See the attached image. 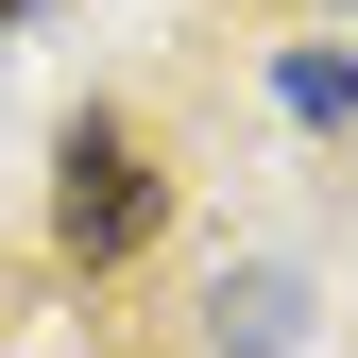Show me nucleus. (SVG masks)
<instances>
[{
    "mask_svg": "<svg viewBox=\"0 0 358 358\" xmlns=\"http://www.w3.org/2000/svg\"><path fill=\"white\" fill-rule=\"evenodd\" d=\"M52 239H69V256H137V239H154V154L85 120L69 171H52Z\"/></svg>",
    "mask_w": 358,
    "mask_h": 358,
    "instance_id": "f257e3e1",
    "label": "nucleus"
},
{
    "mask_svg": "<svg viewBox=\"0 0 358 358\" xmlns=\"http://www.w3.org/2000/svg\"><path fill=\"white\" fill-rule=\"evenodd\" d=\"M205 341H222V358H290V341H307V290H290V273H222V290H205Z\"/></svg>",
    "mask_w": 358,
    "mask_h": 358,
    "instance_id": "f03ea898",
    "label": "nucleus"
},
{
    "mask_svg": "<svg viewBox=\"0 0 358 358\" xmlns=\"http://www.w3.org/2000/svg\"><path fill=\"white\" fill-rule=\"evenodd\" d=\"M290 103H307V120H358V52H307V69H290Z\"/></svg>",
    "mask_w": 358,
    "mask_h": 358,
    "instance_id": "7ed1b4c3",
    "label": "nucleus"
},
{
    "mask_svg": "<svg viewBox=\"0 0 358 358\" xmlns=\"http://www.w3.org/2000/svg\"><path fill=\"white\" fill-rule=\"evenodd\" d=\"M0 17H34V0H0Z\"/></svg>",
    "mask_w": 358,
    "mask_h": 358,
    "instance_id": "20e7f679",
    "label": "nucleus"
}]
</instances>
